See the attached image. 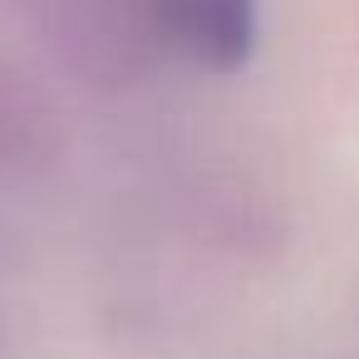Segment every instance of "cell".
Segmentation results:
<instances>
[{
  "label": "cell",
  "instance_id": "7a4b0ae2",
  "mask_svg": "<svg viewBox=\"0 0 359 359\" xmlns=\"http://www.w3.org/2000/svg\"><path fill=\"white\" fill-rule=\"evenodd\" d=\"M256 0H163V45L207 69H236L256 45Z\"/></svg>",
  "mask_w": 359,
  "mask_h": 359
},
{
  "label": "cell",
  "instance_id": "6da1fadb",
  "mask_svg": "<svg viewBox=\"0 0 359 359\" xmlns=\"http://www.w3.org/2000/svg\"><path fill=\"white\" fill-rule=\"evenodd\" d=\"M30 35L94 89L138 84L163 55V0H11Z\"/></svg>",
  "mask_w": 359,
  "mask_h": 359
},
{
  "label": "cell",
  "instance_id": "3957f363",
  "mask_svg": "<svg viewBox=\"0 0 359 359\" xmlns=\"http://www.w3.org/2000/svg\"><path fill=\"white\" fill-rule=\"evenodd\" d=\"M65 128L55 104L15 69L0 65V182H25L55 168Z\"/></svg>",
  "mask_w": 359,
  "mask_h": 359
}]
</instances>
